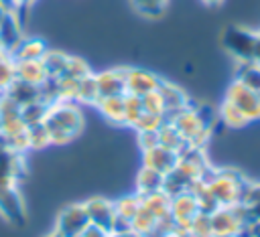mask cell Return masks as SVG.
I'll use <instances>...</instances> for the list:
<instances>
[{
    "label": "cell",
    "mask_w": 260,
    "mask_h": 237,
    "mask_svg": "<svg viewBox=\"0 0 260 237\" xmlns=\"http://www.w3.org/2000/svg\"><path fill=\"white\" fill-rule=\"evenodd\" d=\"M0 51H6V49H4V47H2V43H0Z\"/></svg>",
    "instance_id": "cell-47"
},
{
    "label": "cell",
    "mask_w": 260,
    "mask_h": 237,
    "mask_svg": "<svg viewBox=\"0 0 260 237\" xmlns=\"http://www.w3.org/2000/svg\"><path fill=\"white\" fill-rule=\"evenodd\" d=\"M85 211H87V217H89V223L104 229L106 233H112L114 229V223H116V209H114V203H110L108 199L104 196H91L83 203Z\"/></svg>",
    "instance_id": "cell-8"
},
{
    "label": "cell",
    "mask_w": 260,
    "mask_h": 237,
    "mask_svg": "<svg viewBox=\"0 0 260 237\" xmlns=\"http://www.w3.org/2000/svg\"><path fill=\"white\" fill-rule=\"evenodd\" d=\"M158 144V138H156V132H138V146L140 150H150Z\"/></svg>",
    "instance_id": "cell-40"
},
{
    "label": "cell",
    "mask_w": 260,
    "mask_h": 237,
    "mask_svg": "<svg viewBox=\"0 0 260 237\" xmlns=\"http://www.w3.org/2000/svg\"><path fill=\"white\" fill-rule=\"evenodd\" d=\"M87 225H89V217H87L83 203H73V205H67L59 213L57 223H55V231L61 237H79Z\"/></svg>",
    "instance_id": "cell-7"
},
{
    "label": "cell",
    "mask_w": 260,
    "mask_h": 237,
    "mask_svg": "<svg viewBox=\"0 0 260 237\" xmlns=\"http://www.w3.org/2000/svg\"><path fill=\"white\" fill-rule=\"evenodd\" d=\"M162 184H165V174L142 164V168L138 170V176H136V192L140 196H144V194L162 190Z\"/></svg>",
    "instance_id": "cell-18"
},
{
    "label": "cell",
    "mask_w": 260,
    "mask_h": 237,
    "mask_svg": "<svg viewBox=\"0 0 260 237\" xmlns=\"http://www.w3.org/2000/svg\"><path fill=\"white\" fill-rule=\"evenodd\" d=\"M142 199V207L158 221L162 217H167L171 213V196L162 190H156V192H150V194H144L140 196Z\"/></svg>",
    "instance_id": "cell-21"
},
{
    "label": "cell",
    "mask_w": 260,
    "mask_h": 237,
    "mask_svg": "<svg viewBox=\"0 0 260 237\" xmlns=\"http://www.w3.org/2000/svg\"><path fill=\"white\" fill-rule=\"evenodd\" d=\"M0 213L10 221L22 219V199L14 184H0Z\"/></svg>",
    "instance_id": "cell-14"
},
{
    "label": "cell",
    "mask_w": 260,
    "mask_h": 237,
    "mask_svg": "<svg viewBox=\"0 0 260 237\" xmlns=\"http://www.w3.org/2000/svg\"><path fill=\"white\" fill-rule=\"evenodd\" d=\"M67 57H69V55L59 53V51H47V55L43 57V65H45V69H47V73H49V79L63 75L65 65H67Z\"/></svg>",
    "instance_id": "cell-31"
},
{
    "label": "cell",
    "mask_w": 260,
    "mask_h": 237,
    "mask_svg": "<svg viewBox=\"0 0 260 237\" xmlns=\"http://www.w3.org/2000/svg\"><path fill=\"white\" fill-rule=\"evenodd\" d=\"M100 99V91L95 85V77L93 73L79 79V87H77V101L75 103H91L95 105V101Z\"/></svg>",
    "instance_id": "cell-28"
},
{
    "label": "cell",
    "mask_w": 260,
    "mask_h": 237,
    "mask_svg": "<svg viewBox=\"0 0 260 237\" xmlns=\"http://www.w3.org/2000/svg\"><path fill=\"white\" fill-rule=\"evenodd\" d=\"M205 4H209V6H217V4H221L223 0H203Z\"/></svg>",
    "instance_id": "cell-44"
},
{
    "label": "cell",
    "mask_w": 260,
    "mask_h": 237,
    "mask_svg": "<svg viewBox=\"0 0 260 237\" xmlns=\"http://www.w3.org/2000/svg\"><path fill=\"white\" fill-rule=\"evenodd\" d=\"M175 128L181 132L189 148H203V144L209 138L211 132V122L213 117L209 115V109L205 107H185L177 111L175 115L169 117Z\"/></svg>",
    "instance_id": "cell-2"
},
{
    "label": "cell",
    "mask_w": 260,
    "mask_h": 237,
    "mask_svg": "<svg viewBox=\"0 0 260 237\" xmlns=\"http://www.w3.org/2000/svg\"><path fill=\"white\" fill-rule=\"evenodd\" d=\"M100 113L112 124H124V95H108L95 101Z\"/></svg>",
    "instance_id": "cell-20"
},
{
    "label": "cell",
    "mask_w": 260,
    "mask_h": 237,
    "mask_svg": "<svg viewBox=\"0 0 260 237\" xmlns=\"http://www.w3.org/2000/svg\"><path fill=\"white\" fill-rule=\"evenodd\" d=\"M209 219L213 237H238L250 223V213L248 207L238 203L230 207H217L213 213H209Z\"/></svg>",
    "instance_id": "cell-4"
},
{
    "label": "cell",
    "mask_w": 260,
    "mask_h": 237,
    "mask_svg": "<svg viewBox=\"0 0 260 237\" xmlns=\"http://www.w3.org/2000/svg\"><path fill=\"white\" fill-rule=\"evenodd\" d=\"M225 101L234 103L246 117L248 122H256L260 120V91L250 89L248 85H244L242 81H234L228 91H225Z\"/></svg>",
    "instance_id": "cell-6"
},
{
    "label": "cell",
    "mask_w": 260,
    "mask_h": 237,
    "mask_svg": "<svg viewBox=\"0 0 260 237\" xmlns=\"http://www.w3.org/2000/svg\"><path fill=\"white\" fill-rule=\"evenodd\" d=\"M189 233H193L195 237H213V231H211V219H209V213H197L191 223H189Z\"/></svg>",
    "instance_id": "cell-36"
},
{
    "label": "cell",
    "mask_w": 260,
    "mask_h": 237,
    "mask_svg": "<svg viewBox=\"0 0 260 237\" xmlns=\"http://www.w3.org/2000/svg\"><path fill=\"white\" fill-rule=\"evenodd\" d=\"M140 203H142V199H140L138 192L126 194V196H122V199H118V201L114 203L116 215L122 217V219H126V221H132V217H134V215L138 213V209H140Z\"/></svg>",
    "instance_id": "cell-27"
},
{
    "label": "cell",
    "mask_w": 260,
    "mask_h": 237,
    "mask_svg": "<svg viewBox=\"0 0 260 237\" xmlns=\"http://www.w3.org/2000/svg\"><path fill=\"white\" fill-rule=\"evenodd\" d=\"M106 235H108V233H106L104 229H100V227H95V225H91V223H89V225L81 231V235H79V237H106Z\"/></svg>",
    "instance_id": "cell-41"
},
{
    "label": "cell",
    "mask_w": 260,
    "mask_h": 237,
    "mask_svg": "<svg viewBox=\"0 0 260 237\" xmlns=\"http://www.w3.org/2000/svg\"><path fill=\"white\" fill-rule=\"evenodd\" d=\"M197 213H199L197 201L189 190H183V192L171 196V215L175 219L177 229L189 231V223Z\"/></svg>",
    "instance_id": "cell-10"
},
{
    "label": "cell",
    "mask_w": 260,
    "mask_h": 237,
    "mask_svg": "<svg viewBox=\"0 0 260 237\" xmlns=\"http://www.w3.org/2000/svg\"><path fill=\"white\" fill-rule=\"evenodd\" d=\"M156 138H158V144L160 146H165V148H169V150H173L177 154H181L187 148L185 138L181 136V132L175 128V124L171 120H165L160 124V128L156 130Z\"/></svg>",
    "instance_id": "cell-19"
},
{
    "label": "cell",
    "mask_w": 260,
    "mask_h": 237,
    "mask_svg": "<svg viewBox=\"0 0 260 237\" xmlns=\"http://www.w3.org/2000/svg\"><path fill=\"white\" fill-rule=\"evenodd\" d=\"M223 47L242 63L254 61L258 51V32L246 30L242 26H228L223 32Z\"/></svg>",
    "instance_id": "cell-5"
},
{
    "label": "cell",
    "mask_w": 260,
    "mask_h": 237,
    "mask_svg": "<svg viewBox=\"0 0 260 237\" xmlns=\"http://www.w3.org/2000/svg\"><path fill=\"white\" fill-rule=\"evenodd\" d=\"M158 91H160V95H162V101H165L167 120H169L171 115H175L177 111H181V109H185V107L189 105V97H187V93H185L181 87L173 85V83L160 81V85H158Z\"/></svg>",
    "instance_id": "cell-15"
},
{
    "label": "cell",
    "mask_w": 260,
    "mask_h": 237,
    "mask_svg": "<svg viewBox=\"0 0 260 237\" xmlns=\"http://www.w3.org/2000/svg\"><path fill=\"white\" fill-rule=\"evenodd\" d=\"M114 237H142V235H138L136 231H124V233H118V235H114Z\"/></svg>",
    "instance_id": "cell-43"
},
{
    "label": "cell",
    "mask_w": 260,
    "mask_h": 237,
    "mask_svg": "<svg viewBox=\"0 0 260 237\" xmlns=\"http://www.w3.org/2000/svg\"><path fill=\"white\" fill-rule=\"evenodd\" d=\"M14 71H16L18 81H24V83H30L37 87H41L49 79V73L43 65V59H39V61H14Z\"/></svg>",
    "instance_id": "cell-13"
},
{
    "label": "cell",
    "mask_w": 260,
    "mask_h": 237,
    "mask_svg": "<svg viewBox=\"0 0 260 237\" xmlns=\"http://www.w3.org/2000/svg\"><path fill=\"white\" fill-rule=\"evenodd\" d=\"M189 192L195 196L197 207H199V211H201V213H213V211L219 207V205H217V201H215V196L211 194L209 186L205 184V178H203V180H197L195 184H191Z\"/></svg>",
    "instance_id": "cell-23"
},
{
    "label": "cell",
    "mask_w": 260,
    "mask_h": 237,
    "mask_svg": "<svg viewBox=\"0 0 260 237\" xmlns=\"http://www.w3.org/2000/svg\"><path fill=\"white\" fill-rule=\"evenodd\" d=\"M22 38V30H20V22L16 20L14 12H6L4 18L0 20V43L2 47L10 53Z\"/></svg>",
    "instance_id": "cell-17"
},
{
    "label": "cell",
    "mask_w": 260,
    "mask_h": 237,
    "mask_svg": "<svg viewBox=\"0 0 260 237\" xmlns=\"http://www.w3.org/2000/svg\"><path fill=\"white\" fill-rule=\"evenodd\" d=\"M106 237H114V235H112V233H108V235H106Z\"/></svg>",
    "instance_id": "cell-48"
},
{
    "label": "cell",
    "mask_w": 260,
    "mask_h": 237,
    "mask_svg": "<svg viewBox=\"0 0 260 237\" xmlns=\"http://www.w3.org/2000/svg\"><path fill=\"white\" fill-rule=\"evenodd\" d=\"M47 109H49V105H47L45 101L37 99V101H32V103H26V105L20 107V117H22V122L26 124V128H30V126L43 124V120H45V115H47Z\"/></svg>",
    "instance_id": "cell-24"
},
{
    "label": "cell",
    "mask_w": 260,
    "mask_h": 237,
    "mask_svg": "<svg viewBox=\"0 0 260 237\" xmlns=\"http://www.w3.org/2000/svg\"><path fill=\"white\" fill-rule=\"evenodd\" d=\"M134 8L142 14V16H148V18H156L165 12L169 0H132Z\"/></svg>",
    "instance_id": "cell-33"
},
{
    "label": "cell",
    "mask_w": 260,
    "mask_h": 237,
    "mask_svg": "<svg viewBox=\"0 0 260 237\" xmlns=\"http://www.w3.org/2000/svg\"><path fill=\"white\" fill-rule=\"evenodd\" d=\"M177 158H179L177 152H173V150H169V148H165L160 144H156L154 148L142 152V164L148 166V168H154V170H158L162 174H167V172H171L175 168Z\"/></svg>",
    "instance_id": "cell-12"
},
{
    "label": "cell",
    "mask_w": 260,
    "mask_h": 237,
    "mask_svg": "<svg viewBox=\"0 0 260 237\" xmlns=\"http://www.w3.org/2000/svg\"><path fill=\"white\" fill-rule=\"evenodd\" d=\"M246 182L248 180H244V176L236 170H209L205 176V184L209 186L219 207L238 205Z\"/></svg>",
    "instance_id": "cell-3"
},
{
    "label": "cell",
    "mask_w": 260,
    "mask_h": 237,
    "mask_svg": "<svg viewBox=\"0 0 260 237\" xmlns=\"http://www.w3.org/2000/svg\"><path fill=\"white\" fill-rule=\"evenodd\" d=\"M142 99L132 93H124V126H134L136 120L142 115Z\"/></svg>",
    "instance_id": "cell-32"
},
{
    "label": "cell",
    "mask_w": 260,
    "mask_h": 237,
    "mask_svg": "<svg viewBox=\"0 0 260 237\" xmlns=\"http://www.w3.org/2000/svg\"><path fill=\"white\" fill-rule=\"evenodd\" d=\"M154 225H156V219H154V217L142 207V203H140L138 213H136V215L132 217V221H130V229L136 231V233L142 235V237H148V235L152 233Z\"/></svg>",
    "instance_id": "cell-29"
},
{
    "label": "cell",
    "mask_w": 260,
    "mask_h": 237,
    "mask_svg": "<svg viewBox=\"0 0 260 237\" xmlns=\"http://www.w3.org/2000/svg\"><path fill=\"white\" fill-rule=\"evenodd\" d=\"M49 144H51V138L45 124H37L28 128V150H43Z\"/></svg>",
    "instance_id": "cell-34"
},
{
    "label": "cell",
    "mask_w": 260,
    "mask_h": 237,
    "mask_svg": "<svg viewBox=\"0 0 260 237\" xmlns=\"http://www.w3.org/2000/svg\"><path fill=\"white\" fill-rule=\"evenodd\" d=\"M140 99H142V107H144V111L154 113V115H160V117H167L165 101H162V95H160V91H158V89H154V91H150V93L142 95Z\"/></svg>",
    "instance_id": "cell-35"
},
{
    "label": "cell",
    "mask_w": 260,
    "mask_h": 237,
    "mask_svg": "<svg viewBox=\"0 0 260 237\" xmlns=\"http://www.w3.org/2000/svg\"><path fill=\"white\" fill-rule=\"evenodd\" d=\"M244 85H248L254 91H260V63L258 61H242L240 73L236 77Z\"/></svg>",
    "instance_id": "cell-25"
},
{
    "label": "cell",
    "mask_w": 260,
    "mask_h": 237,
    "mask_svg": "<svg viewBox=\"0 0 260 237\" xmlns=\"http://www.w3.org/2000/svg\"><path fill=\"white\" fill-rule=\"evenodd\" d=\"M258 203H260V184L258 182H246L244 192H242V199H240V205L254 207Z\"/></svg>",
    "instance_id": "cell-39"
},
{
    "label": "cell",
    "mask_w": 260,
    "mask_h": 237,
    "mask_svg": "<svg viewBox=\"0 0 260 237\" xmlns=\"http://www.w3.org/2000/svg\"><path fill=\"white\" fill-rule=\"evenodd\" d=\"M0 130H2V117H0Z\"/></svg>",
    "instance_id": "cell-49"
},
{
    "label": "cell",
    "mask_w": 260,
    "mask_h": 237,
    "mask_svg": "<svg viewBox=\"0 0 260 237\" xmlns=\"http://www.w3.org/2000/svg\"><path fill=\"white\" fill-rule=\"evenodd\" d=\"M43 124H45L47 132H49L51 144H67L81 132L83 115L75 107V103L61 101V103L49 105Z\"/></svg>",
    "instance_id": "cell-1"
},
{
    "label": "cell",
    "mask_w": 260,
    "mask_h": 237,
    "mask_svg": "<svg viewBox=\"0 0 260 237\" xmlns=\"http://www.w3.org/2000/svg\"><path fill=\"white\" fill-rule=\"evenodd\" d=\"M160 81L162 79L158 75H154L152 71L138 69V67H126V79H124L126 93H132V95L142 97V95L158 89Z\"/></svg>",
    "instance_id": "cell-9"
},
{
    "label": "cell",
    "mask_w": 260,
    "mask_h": 237,
    "mask_svg": "<svg viewBox=\"0 0 260 237\" xmlns=\"http://www.w3.org/2000/svg\"><path fill=\"white\" fill-rule=\"evenodd\" d=\"M45 237H61L57 231H53V233H49V235H45Z\"/></svg>",
    "instance_id": "cell-45"
},
{
    "label": "cell",
    "mask_w": 260,
    "mask_h": 237,
    "mask_svg": "<svg viewBox=\"0 0 260 237\" xmlns=\"http://www.w3.org/2000/svg\"><path fill=\"white\" fill-rule=\"evenodd\" d=\"M47 45L41 38H20V43L10 51L12 61H39L47 55Z\"/></svg>",
    "instance_id": "cell-16"
},
{
    "label": "cell",
    "mask_w": 260,
    "mask_h": 237,
    "mask_svg": "<svg viewBox=\"0 0 260 237\" xmlns=\"http://www.w3.org/2000/svg\"><path fill=\"white\" fill-rule=\"evenodd\" d=\"M63 75L73 77V79H83V77L91 75V69H89V65H87L81 57H71V55H69V57H67V65H65Z\"/></svg>",
    "instance_id": "cell-37"
},
{
    "label": "cell",
    "mask_w": 260,
    "mask_h": 237,
    "mask_svg": "<svg viewBox=\"0 0 260 237\" xmlns=\"http://www.w3.org/2000/svg\"><path fill=\"white\" fill-rule=\"evenodd\" d=\"M217 113H219L221 124H225L228 128H244L246 124H250L248 117H246L234 103H230V101H225V99H223V103H221V107H219Z\"/></svg>",
    "instance_id": "cell-26"
},
{
    "label": "cell",
    "mask_w": 260,
    "mask_h": 237,
    "mask_svg": "<svg viewBox=\"0 0 260 237\" xmlns=\"http://www.w3.org/2000/svg\"><path fill=\"white\" fill-rule=\"evenodd\" d=\"M169 237H195V235H193V233H189V231H181V229H177V227H175V231H173Z\"/></svg>",
    "instance_id": "cell-42"
},
{
    "label": "cell",
    "mask_w": 260,
    "mask_h": 237,
    "mask_svg": "<svg viewBox=\"0 0 260 237\" xmlns=\"http://www.w3.org/2000/svg\"><path fill=\"white\" fill-rule=\"evenodd\" d=\"M4 14H6V10H4V8H2V6H0V20H2V18H4Z\"/></svg>",
    "instance_id": "cell-46"
},
{
    "label": "cell",
    "mask_w": 260,
    "mask_h": 237,
    "mask_svg": "<svg viewBox=\"0 0 260 237\" xmlns=\"http://www.w3.org/2000/svg\"><path fill=\"white\" fill-rule=\"evenodd\" d=\"M6 95L14 101V103H18L20 107L22 105H26V103H32V101H37L39 99V95H41V87H37V85H30V83H24V81H14L8 89H6Z\"/></svg>",
    "instance_id": "cell-22"
},
{
    "label": "cell",
    "mask_w": 260,
    "mask_h": 237,
    "mask_svg": "<svg viewBox=\"0 0 260 237\" xmlns=\"http://www.w3.org/2000/svg\"><path fill=\"white\" fill-rule=\"evenodd\" d=\"M95 77V85L100 91V97H108V95H124L126 93V67H116V69H106Z\"/></svg>",
    "instance_id": "cell-11"
},
{
    "label": "cell",
    "mask_w": 260,
    "mask_h": 237,
    "mask_svg": "<svg viewBox=\"0 0 260 237\" xmlns=\"http://www.w3.org/2000/svg\"><path fill=\"white\" fill-rule=\"evenodd\" d=\"M165 120H167V117H160V115L142 111V115L136 120V124H134L132 128H136V132H156Z\"/></svg>",
    "instance_id": "cell-38"
},
{
    "label": "cell",
    "mask_w": 260,
    "mask_h": 237,
    "mask_svg": "<svg viewBox=\"0 0 260 237\" xmlns=\"http://www.w3.org/2000/svg\"><path fill=\"white\" fill-rule=\"evenodd\" d=\"M16 81L14 61L8 51H0V93H6V89Z\"/></svg>",
    "instance_id": "cell-30"
}]
</instances>
